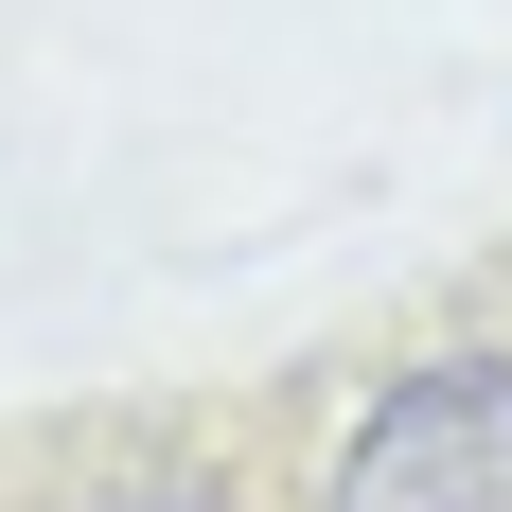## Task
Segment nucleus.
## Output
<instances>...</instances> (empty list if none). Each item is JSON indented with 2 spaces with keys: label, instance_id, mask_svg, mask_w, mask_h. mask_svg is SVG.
<instances>
[{
  "label": "nucleus",
  "instance_id": "f257e3e1",
  "mask_svg": "<svg viewBox=\"0 0 512 512\" xmlns=\"http://www.w3.org/2000/svg\"><path fill=\"white\" fill-rule=\"evenodd\" d=\"M336 512H512V354H424L336 442Z\"/></svg>",
  "mask_w": 512,
  "mask_h": 512
},
{
  "label": "nucleus",
  "instance_id": "f03ea898",
  "mask_svg": "<svg viewBox=\"0 0 512 512\" xmlns=\"http://www.w3.org/2000/svg\"><path fill=\"white\" fill-rule=\"evenodd\" d=\"M89 512H230L212 477H124V495H89Z\"/></svg>",
  "mask_w": 512,
  "mask_h": 512
}]
</instances>
